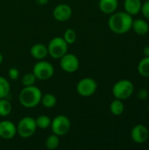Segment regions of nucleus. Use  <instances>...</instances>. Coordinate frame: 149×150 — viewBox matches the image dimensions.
Returning a JSON list of instances; mask_svg holds the SVG:
<instances>
[{
	"label": "nucleus",
	"mask_w": 149,
	"mask_h": 150,
	"mask_svg": "<svg viewBox=\"0 0 149 150\" xmlns=\"http://www.w3.org/2000/svg\"><path fill=\"white\" fill-rule=\"evenodd\" d=\"M133 18L126 11L112 13L108 20V25L112 32L117 34H124L132 29Z\"/></svg>",
	"instance_id": "f257e3e1"
},
{
	"label": "nucleus",
	"mask_w": 149,
	"mask_h": 150,
	"mask_svg": "<svg viewBox=\"0 0 149 150\" xmlns=\"http://www.w3.org/2000/svg\"><path fill=\"white\" fill-rule=\"evenodd\" d=\"M42 92L35 85L24 87L18 95L20 105L25 108H33L37 106L41 100Z\"/></svg>",
	"instance_id": "f03ea898"
},
{
	"label": "nucleus",
	"mask_w": 149,
	"mask_h": 150,
	"mask_svg": "<svg viewBox=\"0 0 149 150\" xmlns=\"http://www.w3.org/2000/svg\"><path fill=\"white\" fill-rule=\"evenodd\" d=\"M134 91L133 83L128 79H122L114 83L112 87V94L115 98L125 100L129 98Z\"/></svg>",
	"instance_id": "7ed1b4c3"
},
{
	"label": "nucleus",
	"mask_w": 149,
	"mask_h": 150,
	"mask_svg": "<svg viewBox=\"0 0 149 150\" xmlns=\"http://www.w3.org/2000/svg\"><path fill=\"white\" fill-rule=\"evenodd\" d=\"M68 46L62 37H54L47 45L48 54L54 59H60L68 52Z\"/></svg>",
	"instance_id": "20e7f679"
},
{
	"label": "nucleus",
	"mask_w": 149,
	"mask_h": 150,
	"mask_svg": "<svg viewBox=\"0 0 149 150\" xmlns=\"http://www.w3.org/2000/svg\"><path fill=\"white\" fill-rule=\"evenodd\" d=\"M37 130L35 119L32 117L22 118L17 125V134L21 138L28 139L32 137Z\"/></svg>",
	"instance_id": "39448f33"
},
{
	"label": "nucleus",
	"mask_w": 149,
	"mask_h": 150,
	"mask_svg": "<svg viewBox=\"0 0 149 150\" xmlns=\"http://www.w3.org/2000/svg\"><path fill=\"white\" fill-rule=\"evenodd\" d=\"M32 73L38 80L46 81L54 76V69L50 62L44 60H40L33 65Z\"/></svg>",
	"instance_id": "423d86ee"
},
{
	"label": "nucleus",
	"mask_w": 149,
	"mask_h": 150,
	"mask_svg": "<svg viewBox=\"0 0 149 150\" xmlns=\"http://www.w3.org/2000/svg\"><path fill=\"white\" fill-rule=\"evenodd\" d=\"M53 134L62 136L68 133L71 127V122L69 119L65 115H58L54 120H52L50 126Z\"/></svg>",
	"instance_id": "0eeeda50"
},
{
	"label": "nucleus",
	"mask_w": 149,
	"mask_h": 150,
	"mask_svg": "<svg viewBox=\"0 0 149 150\" xmlns=\"http://www.w3.org/2000/svg\"><path fill=\"white\" fill-rule=\"evenodd\" d=\"M97 89V83L91 77L82 78L76 84L77 93L83 98L91 97L93 94H95Z\"/></svg>",
	"instance_id": "6e6552de"
},
{
	"label": "nucleus",
	"mask_w": 149,
	"mask_h": 150,
	"mask_svg": "<svg viewBox=\"0 0 149 150\" xmlns=\"http://www.w3.org/2000/svg\"><path fill=\"white\" fill-rule=\"evenodd\" d=\"M79 59L74 54L66 53L60 58V66L62 70L67 73H74L79 69Z\"/></svg>",
	"instance_id": "1a4fd4ad"
},
{
	"label": "nucleus",
	"mask_w": 149,
	"mask_h": 150,
	"mask_svg": "<svg viewBox=\"0 0 149 150\" xmlns=\"http://www.w3.org/2000/svg\"><path fill=\"white\" fill-rule=\"evenodd\" d=\"M53 16L55 20L64 22L72 17V8L67 4H57L53 11Z\"/></svg>",
	"instance_id": "9d476101"
},
{
	"label": "nucleus",
	"mask_w": 149,
	"mask_h": 150,
	"mask_svg": "<svg viewBox=\"0 0 149 150\" xmlns=\"http://www.w3.org/2000/svg\"><path fill=\"white\" fill-rule=\"evenodd\" d=\"M17 134V126L11 120H3L0 122V138L11 140Z\"/></svg>",
	"instance_id": "9b49d317"
},
{
	"label": "nucleus",
	"mask_w": 149,
	"mask_h": 150,
	"mask_svg": "<svg viewBox=\"0 0 149 150\" xmlns=\"http://www.w3.org/2000/svg\"><path fill=\"white\" fill-rule=\"evenodd\" d=\"M149 137V131L148 128L143 125H136L133 127L131 131V138L132 140L138 143L142 144L144 143Z\"/></svg>",
	"instance_id": "f8f14e48"
},
{
	"label": "nucleus",
	"mask_w": 149,
	"mask_h": 150,
	"mask_svg": "<svg viewBox=\"0 0 149 150\" xmlns=\"http://www.w3.org/2000/svg\"><path fill=\"white\" fill-rule=\"evenodd\" d=\"M30 54L34 59H36L38 61L43 60L48 54L47 47L42 43H36L32 46V47L30 49Z\"/></svg>",
	"instance_id": "ddd939ff"
},
{
	"label": "nucleus",
	"mask_w": 149,
	"mask_h": 150,
	"mask_svg": "<svg viewBox=\"0 0 149 150\" xmlns=\"http://www.w3.org/2000/svg\"><path fill=\"white\" fill-rule=\"evenodd\" d=\"M119 5L118 0H99V10L105 14H112L116 11Z\"/></svg>",
	"instance_id": "4468645a"
},
{
	"label": "nucleus",
	"mask_w": 149,
	"mask_h": 150,
	"mask_svg": "<svg viewBox=\"0 0 149 150\" xmlns=\"http://www.w3.org/2000/svg\"><path fill=\"white\" fill-rule=\"evenodd\" d=\"M141 0H125L124 2L125 11L131 16L138 14L141 11Z\"/></svg>",
	"instance_id": "2eb2a0df"
},
{
	"label": "nucleus",
	"mask_w": 149,
	"mask_h": 150,
	"mask_svg": "<svg viewBox=\"0 0 149 150\" xmlns=\"http://www.w3.org/2000/svg\"><path fill=\"white\" fill-rule=\"evenodd\" d=\"M132 29L139 35H145L148 33L149 25L144 19L138 18L133 21Z\"/></svg>",
	"instance_id": "dca6fc26"
},
{
	"label": "nucleus",
	"mask_w": 149,
	"mask_h": 150,
	"mask_svg": "<svg viewBox=\"0 0 149 150\" xmlns=\"http://www.w3.org/2000/svg\"><path fill=\"white\" fill-rule=\"evenodd\" d=\"M125 105L122 100L115 98L110 105V111L115 116H119L124 112Z\"/></svg>",
	"instance_id": "f3484780"
},
{
	"label": "nucleus",
	"mask_w": 149,
	"mask_h": 150,
	"mask_svg": "<svg viewBox=\"0 0 149 150\" xmlns=\"http://www.w3.org/2000/svg\"><path fill=\"white\" fill-rule=\"evenodd\" d=\"M40 103L46 108L50 109V108H53V107H54L56 105V104H57V98L52 93H46V94L42 95Z\"/></svg>",
	"instance_id": "a211bd4d"
},
{
	"label": "nucleus",
	"mask_w": 149,
	"mask_h": 150,
	"mask_svg": "<svg viewBox=\"0 0 149 150\" xmlns=\"http://www.w3.org/2000/svg\"><path fill=\"white\" fill-rule=\"evenodd\" d=\"M138 72L144 77H149V56H145L139 62Z\"/></svg>",
	"instance_id": "6ab92c4d"
},
{
	"label": "nucleus",
	"mask_w": 149,
	"mask_h": 150,
	"mask_svg": "<svg viewBox=\"0 0 149 150\" xmlns=\"http://www.w3.org/2000/svg\"><path fill=\"white\" fill-rule=\"evenodd\" d=\"M11 85L8 80L0 76V98H6L10 94Z\"/></svg>",
	"instance_id": "aec40b11"
},
{
	"label": "nucleus",
	"mask_w": 149,
	"mask_h": 150,
	"mask_svg": "<svg viewBox=\"0 0 149 150\" xmlns=\"http://www.w3.org/2000/svg\"><path fill=\"white\" fill-rule=\"evenodd\" d=\"M35 121H36L37 128L44 130L50 127L52 120L47 115H40L37 119H35Z\"/></svg>",
	"instance_id": "412c9836"
},
{
	"label": "nucleus",
	"mask_w": 149,
	"mask_h": 150,
	"mask_svg": "<svg viewBox=\"0 0 149 150\" xmlns=\"http://www.w3.org/2000/svg\"><path fill=\"white\" fill-rule=\"evenodd\" d=\"M46 148L48 150H54L59 147L60 144V139L59 136L53 134L48 135V137L46 140Z\"/></svg>",
	"instance_id": "4be33fe9"
},
{
	"label": "nucleus",
	"mask_w": 149,
	"mask_h": 150,
	"mask_svg": "<svg viewBox=\"0 0 149 150\" xmlns=\"http://www.w3.org/2000/svg\"><path fill=\"white\" fill-rule=\"evenodd\" d=\"M11 105L6 98H0V117H6L11 112Z\"/></svg>",
	"instance_id": "5701e85b"
},
{
	"label": "nucleus",
	"mask_w": 149,
	"mask_h": 150,
	"mask_svg": "<svg viewBox=\"0 0 149 150\" xmlns=\"http://www.w3.org/2000/svg\"><path fill=\"white\" fill-rule=\"evenodd\" d=\"M76 37H77V35H76V31L74 29H72V28H68L64 32V34H63L62 38L64 39V40L68 45H70V44L75 43V41L76 40Z\"/></svg>",
	"instance_id": "b1692460"
},
{
	"label": "nucleus",
	"mask_w": 149,
	"mask_h": 150,
	"mask_svg": "<svg viewBox=\"0 0 149 150\" xmlns=\"http://www.w3.org/2000/svg\"><path fill=\"white\" fill-rule=\"evenodd\" d=\"M36 80H37V78L34 76V74L32 72H31V73H26L25 75H24V76L22 77L21 83L24 87L32 86V85H34Z\"/></svg>",
	"instance_id": "393cba45"
},
{
	"label": "nucleus",
	"mask_w": 149,
	"mask_h": 150,
	"mask_svg": "<svg viewBox=\"0 0 149 150\" xmlns=\"http://www.w3.org/2000/svg\"><path fill=\"white\" fill-rule=\"evenodd\" d=\"M8 76L11 80H17L19 76V72L16 68H10L8 70Z\"/></svg>",
	"instance_id": "a878e982"
},
{
	"label": "nucleus",
	"mask_w": 149,
	"mask_h": 150,
	"mask_svg": "<svg viewBox=\"0 0 149 150\" xmlns=\"http://www.w3.org/2000/svg\"><path fill=\"white\" fill-rule=\"evenodd\" d=\"M141 11L142 12V14L145 16L146 18L149 19V0L145 1V3L142 4Z\"/></svg>",
	"instance_id": "bb28decb"
},
{
	"label": "nucleus",
	"mask_w": 149,
	"mask_h": 150,
	"mask_svg": "<svg viewBox=\"0 0 149 150\" xmlns=\"http://www.w3.org/2000/svg\"><path fill=\"white\" fill-rule=\"evenodd\" d=\"M137 97H138V98L141 99V100H145V99H147L148 97V91L146 89H141V90L138 91Z\"/></svg>",
	"instance_id": "cd10ccee"
},
{
	"label": "nucleus",
	"mask_w": 149,
	"mask_h": 150,
	"mask_svg": "<svg viewBox=\"0 0 149 150\" xmlns=\"http://www.w3.org/2000/svg\"><path fill=\"white\" fill-rule=\"evenodd\" d=\"M36 3L39 5H45L48 3V0H36Z\"/></svg>",
	"instance_id": "c85d7f7f"
},
{
	"label": "nucleus",
	"mask_w": 149,
	"mask_h": 150,
	"mask_svg": "<svg viewBox=\"0 0 149 150\" xmlns=\"http://www.w3.org/2000/svg\"><path fill=\"white\" fill-rule=\"evenodd\" d=\"M143 54L145 56H149V46H146L144 48H143Z\"/></svg>",
	"instance_id": "c756f323"
},
{
	"label": "nucleus",
	"mask_w": 149,
	"mask_h": 150,
	"mask_svg": "<svg viewBox=\"0 0 149 150\" xmlns=\"http://www.w3.org/2000/svg\"><path fill=\"white\" fill-rule=\"evenodd\" d=\"M3 60H4V57H3V54L0 53V64L3 62Z\"/></svg>",
	"instance_id": "7c9ffc66"
},
{
	"label": "nucleus",
	"mask_w": 149,
	"mask_h": 150,
	"mask_svg": "<svg viewBox=\"0 0 149 150\" xmlns=\"http://www.w3.org/2000/svg\"><path fill=\"white\" fill-rule=\"evenodd\" d=\"M148 113H149V104H148Z\"/></svg>",
	"instance_id": "2f4dec72"
},
{
	"label": "nucleus",
	"mask_w": 149,
	"mask_h": 150,
	"mask_svg": "<svg viewBox=\"0 0 149 150\" xmlns=\"http://www.w3.org/2000/svg\"><path fill=\"white\" fill-rule=\"evenodd\" d=\"M145 1H147V0H145Z\"/></svg>",
	"instance_id": "473e14b6"
}]
</instances>
